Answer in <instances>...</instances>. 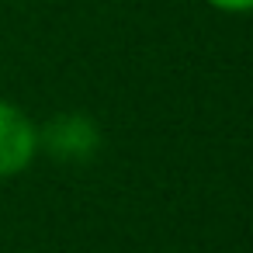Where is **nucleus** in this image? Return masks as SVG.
I'll list each match as a JSON object with an SVG mask.
<instances>
[{"label":"nucleus","mask_w":253,"mask_h":253,"mask_svg":"<svg viewBox=\"0 0 253 253\" xmlns=\"http://www.w3.org/2000/svg\"><path fill=\"white\" fill-rule=\"evenodd\" d=\"M205 4L222 14H250L253 11V0H205Z\"/></svg>","instance_id":"nucleus-3"},{"label":"nucleus","mask_w":253,"mask_h":253,"mask_svg":"<svg viewBox=\"0 0 253 253\" xmlns=\"http://www.w3.org/2000/svg\"><path fill=\"white\" fill-rule=\"evenodd\" d=\"M101 125L87 111H59L39 125V149L59 163H87L101 153Z\"/></svg>","instance_id":"nucleus-1"},{"label":"nucleus","mask_w":253,"mask_h":253,"mask_svg":"<svg viewBox=\"0 0 253 253\" xmlns=\"http://www.w3.org/2000/svg\"><path fill=\"white\" fill-rule=\"evenodd\" d=\"M39 125L14 101L0 97V180L21 177L39 160Z\"/></svg>","instance_id":"nucleus-2"}]
</instances>
